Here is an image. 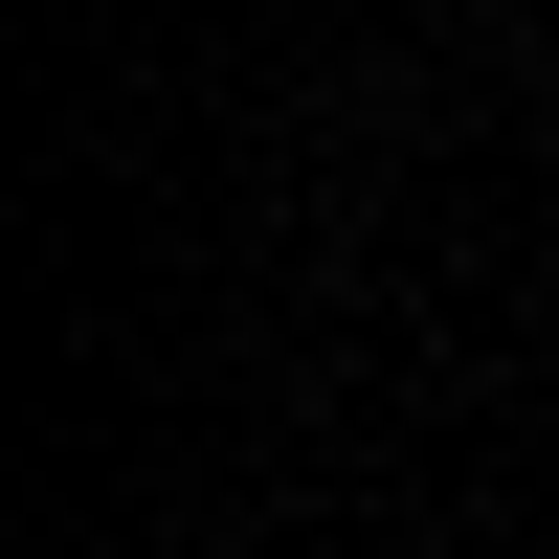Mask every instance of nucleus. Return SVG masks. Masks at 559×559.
Segmentation results:
<instances>
[]
</instances>
